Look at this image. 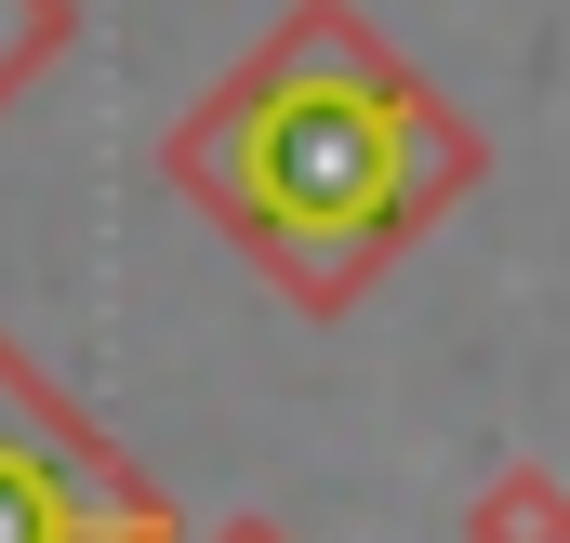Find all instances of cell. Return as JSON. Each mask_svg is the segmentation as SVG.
<instances>
[{
    "instance_id": "6da1fadb",
    "label": "cell",
    "mask_w": 570,
    "mask_h": 543,
    "mask_svg": "<svg viewBox=\"0 0 570 543\" xmlns=\"http://www.w3.org/2000/svg\"><path fill=\"white\" fill-rule=\"evenodd\" d=\"M159 172L279 278L292 305H345L438 199L464 186V134L399 80V53L345 0H292L253 67H226Z\"/></svg>"
},
{
    "instance_id": "7a4b0ae2",
    "label": "cell",
    "mask_w": 570,
    "mask_h": 543,
    "mask_svg": "<svg viewBox=\"0 0 570 543\" xmlns=\"http://www.w3.org/2000/svg\"><path fill=\"white\" fill-rule=\"evenodd\" d=\"M0 543H173V504L0 332Z\"/></svg>"
},
{
    "instance_id": "3957f363",
    "label": "cell",
    "mask_w": 570,
    "mask_h": 543,
    "mask_svg": "<svg viewBox=\"0 0 570 543\" xmlns=\"http://www.w3.org/2000/svg\"><path fill=\"white\" fill-rule=\"evenodd\" d=\"M67 40H80V0H0V120L67 67Z\"/></svg>"
},
{
    "instance_id": "277c9868",
    "label": "cell",
    "mask_w": 570,
    "mask_h": 543,
    "mask_svg": "<svg viewBox=\"0 0 570 543\" xmlns=\"http://www.w3.org/2000/svg\"><path fill=\"white\" fill-rule=\"evenodd\" d=\"M558 531H570V517H558V491H531V477L478 504V543H558Z\"/></svg>"
},
{
    "instance_id": "5b68a950",
    "label": "cell",
    "mask_w": 570,
    "mask_h": 543,
    "mask_svg": "<svg viewBox=\"0 0 570 543\" xmlns=\"http://www.w3.org/2000/svg\"><path fill=\"white\" fill-rule=\"evenodd\" d=\"M226 543H279V531H226Z\"/></svg>"
}]
</instances>
